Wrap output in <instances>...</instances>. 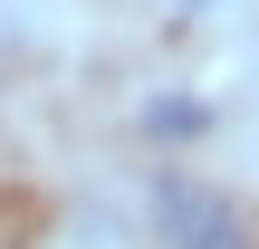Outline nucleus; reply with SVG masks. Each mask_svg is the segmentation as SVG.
I'll use <instances>...</instances> for the list:
<instances>
[{
    "label": "nucleus",
    "instance_id": "nucleus-1",
    "mask_svg": "<svg viewBox=\"0 0 259 249\" xmlns=\"http://www.w3.org/2000/svg\"><path fill=\"white\" fill-rule=\"evenodd\" d=\"M144 221H154V249H259L250 240V211L192 173H163L144 192Z\"/></svg>",
    "mask_w": 259,
    "mask_h": 249
},
{
    "label": "nucleus",
    "instance_id": "nucleus-2",
    "mask_svg": "<svg viewBox=\"0 0 259 249\" xmlns=\"http://www.w3.org/2000/svg\"><path fill=\"white\" fill-rule=\"evenodd\" d=\"M135 134L144 144H202L211 134V96L202 86H154V96H135Z\"/></svg>",
    "mask_w": 259,
    "mask_h": 249
},
{
    "label": "nucleus",
    "instance_id": "nucleus-3",
    "mask_svg": "<svg viewBox=\"0 0 259 249\" xmlns=\"http://www.w3.org/2000/svg\"><path fill=\"white\" fill-rule=\"evenodd\" d=\"M173 19H221V10H240V0H163Z\"/></svg>",
    "mask_w": 259,
    "mask_h": 249
}]
</instances>
